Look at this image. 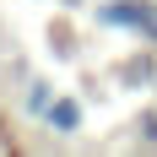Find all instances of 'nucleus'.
Segmentation results:
<instances>
[{
  "mask_svg": "<svg viewBox=\"0 0 157 157\" xmlns=\"http://www.w3.org/2000/svg\"><path fill=\"white\" fill-rule=\"evenodd\" d=\"M103 22H114V27H136V33H146V38L157 44V6H152V0H119V6L103 11Z\"/></svg>",
  "mask_w": 157,
  "mask_h": 157,
  "instance_id": "1",
  "label": "nucleus"
}]
</instances>
